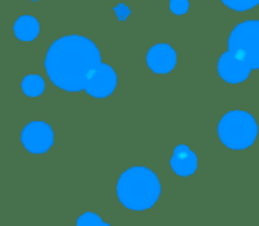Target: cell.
<instances>
[{
	"label": "cell",
	"mask_w": 259,
	"mask_h": 226,
	"mask_svg": "<svg viewBox=\"0 0 259 226\" xmlns=\"http://www.w3.org/2000/svg\"><path fill=\"white\" fill-rule=\"evenodd\" d=\"M100 64L99 47L87 36L65 35L49 47L44 67L49 79L68 93L83 90L87 78Z\"/></svg>",
	"instance_id": "cell-1"
},
{
	"label": "cell",
	"mask_w": 259,
	"mask_h": 226,
	"mask_svg": "<svg viewBox=\"0 0 259 226\" xmlns=\"http://www.w3.org/2000/svg\"><path fill=\"white\" fill-rule=\"evenodd\" d=\"M161 196V182L147 167H131L117 182V198L132 211L152 208Z\"/></svg>",
	"instance_id": "cell-2"
},
{
	"label": "cell",
	"mask_w": 259,
	"mask_h": 226,
	"mask_svg": "<svg viewBox=\"0 0 259 226\" xmlns=\"http://www.w3.org/2000/svg\"><path fill=\"white\" fill-rule=\"evenodd\" d=\"M219 137L222 143L232 150L250 147L258 137V125L247 111H231L219 123Z\"/></svg>",
	"instance_id": "cell-3"
},
{
	"label": "cell",
	"mask_w": 259,
	"mask_h": 226,
	"mask_svg": "<svg viewBox=\"0 0 259 226\" xmlns=\"http://www.w3.org/2000/svg\"><path fill=\"white\" fill-rule=\"evenodd\" d=\"M229 52L244 61L252 70L259 67V21L247 20L234 27L228 40Z\"/></svg>",
	"instance_id": "cell-4"
},
{
	"label": "cell",
	"mask_w": 259,
	"mask_h": 226,
	"mask_svg": "<svg viewBox=\"0 0 259 226\" xmlns=\"http://www.w3.org/2000/svg\"><path fill=\"white\" fill-rule=\"evenodd\" d=\"M55 141V134L46 122H32L21 131V143L30 154H46Z\"/></svg>",
	"instance_id": "cell-5"
},
{
	"label": "cell",
	"mask_w": 259,
	"mask_h": 226,
	"mask_svg": "<svg viewBox=\"0 0 259 226\" xmlns=\"http://www.w3.org/2000/svg\"><path fill=\"white\" fill-rule=\"evenodd\" d=\"M117 88V73L108 64L100 62L87 78L83 90L96 99L111 96Z\"/></svg>",
	"instance_id": "cell-6"
},
{
	"label": "cell",
	"mask_w": 259,
	"mask_h": 226,
	"mask_svg": "<svg viewBox=\"0 0 259 226\" xmlns=\"http://www.w3.org/2000/svg\"><path fill=\"white\" fill-rule=\"evenodd\" d=\"M219 74L223 81L229 82V84H240L244 82L246 79H249L252 68L241 61L240 58H237L232 52H225L220 59H219V65H217Z\"/></svg>",
	"instance_id": "cell-7"
},
{
	"label": "cell",
	"mask_w": 259,
	"mask_h": 226,
	"mask_svg": "<svg viewBox=\"0 0 259 226\" xmlns=\"http://www.w3.org/2000/svg\"><path fill=\"white\" fill-rule=\"evenodd\" d=\"M146 61H147L149 68L153 73L165 74V73H170L176 67L178 55H176V50L170 44L159 43L150 47V50L147 52Z\"/></svg>",
	"instance_id": "cell-8"
},
{
	"label": "cell",
	"mask_w": 259,
	"mask_h": 226,
	"mask_svg": "<svg viewBox=\"0 0 259 226\" xmlns=\"http://www.w3.org/2000/svg\"><path fill=\"white\" fill-rule=\"evenodd\" d=\"M170 166L178 176H191L197 170V155L187 144H179L173 150Z\"/></svg>",
	"instance_id": "cell-9"
},
{
	"label": "cell",
	"mask_w": 259,
	"mask_h": 226,
	"mask_svg": "<svg viewBox=\"0 0 259 226\" xmlns=\"http://www.w3.org/2000/svg\"><path fill=\"white\" fill-rule=\"evenodd\" d=\"M14 33L20 41H33L39 33V23L32 15H21L14 23Z\"/></svg>",
	"instance_id": "cell-10"
},
{
	"label": "cell",
	"mask_w": 259,
	"mask_h": 226,
	"mask_svg": "<svg viewBox=\"0 0 259 226\" xmlns=\"http://www.w3.org/2000/svg\"><path fill=\"white\" fill-rule=\"evenodd\" d=\"M46 84L39 74H27L21 81V90L29 97H38L44 93Z\"/></svg>",
	"instance_id": "cell-11"
},
{
	"label": "cell",
	"mask_w": 259,
	"mask_h": 226,
	"mask_svg": "<svg viewBox=\"0 0 259 226\" xmlns=\"http://www.w3.org/2000/svg\"><path fill=\"white\" fill-rule=\"evenodd\" d=\"M223 5H226L228 8L243 12V11H249L252 8H255L259 3V0H222Z\"/></svg>",
	"instance_id": "cell-12"
},
{
	"label": "cell",
	"mask_w": 259,
	"mask_h": 226,
	"mask_svg": "<svg viewBox=\"0 0 259 226\" xmlns=\"http://www.w3.org/2000/svg\"><path fill=\"white\" fill-rule=\"evenodd\" d=\"M76 225H108V223H105V222H103L97 214H94V213H85V214H82V216L76 220Z\"/></svg>",
	"instance_id": "cell-13"
},
{
	"label": "cell",
	"mask_w": 259,
	"mask_h": 226,
	"mask_svg": "<svg viewBox=\"0 0 259 226\" xmlns=\"http://www.w3.org/2000/svg\"><path fill=\"white\" fill-rule=\"evenodd\" d=\"M190 2L188 0H170V11L176 15H182L188 12Z\"/></svg>",
	"instance_id": "cell-14"
},
{
	"label": "cell",
	"mask_w": 259,
	"mask_h": 226,
	"mask_svg": "<svg viewBox=\"0 0 259 226\" xmlns=\"http://www.w3.org/2000/svg\"><path fill=\"white\" fill-rule=\"evenodd\" d=\"M114 12L117 14L118 20H126V18L129 17V14H131V9H129L124 3H120L118 6L114 8Z\"/></svg>",
	"instance_id": "cell-15"
}]
</instances>
